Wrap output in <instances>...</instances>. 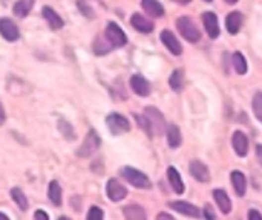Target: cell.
Here are the masks:
<instances>
[{"label": "cell", "instance_id": "cell-1", "mask_svg": "<svg viewBox=\"0 0 262 220\" xmlns=\"http://www.w3.org/2000/svg\"><path fill=\"white\" fill-rule=\"evenodd\" d=\"M144 119L147 122V133L149 135H161L166 128V119L160 110L155 107L144 109Z\"/></svg>", "mask_w": 262, "mask_h": 220}, {"label": "cell", "instance_id": "cell-2", "mask_svg": "<svg viewBox=\"0 0 262 220\" xmlns=\"http://www.w3.org/2000/svg\"><path fill=\"white\" fill-rule=\"evenodd\" d=\"M177 26L180 34L184 37V39L190 43H196L201 39V32L196 28V25L194 23V20L189 17H180L177 20Z\"/></svg>", "mask_w": 262, "mask_h": 220}, {"label": "cell", "instance_id": "cell-3", "mask_svg": "<svg viewBox=\"0 0 262 220\" xmlns=\"http://www.w3.org/2000/svg\"><path fill=\"white\" fill-rule=\"evenodd\" d=\"M121 176H123L129 183H132L135 188H143V190L150 188V180H149V177H147L144 173H141L139 170H136V168L125 167L123 170H121Z\"/></svg>", "mask_w": 262, "mask_h": 220}, {"label": "cell", "instance_id": "cell-4", "mask_svg": "<svg viewBox=\"0 0 262 220\" xmlns=\"http://www.w3.org/2000/svg\"><path fill=\"white\" fill-rule=\"evenodd\" d=\"M104 37H106L108 43L114 48H121V46H125L128 43V37L125 34V31L114 22L108 23L106 31H104Z\"/></svg>", "mask_w": 262, "mask_h": 220}, {"label": "cell", "instance_id": "cell-5", "mask_svg": "<svg viewBox=\"0 0 262 220\" xmlns=\"http://www.w3.org/2000/svg\"><path fill=\"white\" fill-rule=\"evenodd\" d=\"M100 144H101L100 136L97 135L95 130H91L89 133L86 135V138H84L81 147L78 149L77 155H78L80 158H87V156H91L92 153H95V152L98 150Z\"/></svg>", "mask_w": 262, "mask_h": 220}, {"label": "cell", "instance_id": "cell-6", "mask_svg": "<svg viewBox=\"0 0 262 220\" xmlns=\"http://www.w3.org/2000/svg\"><path fill=\"white\" fill-rule=\"evenodd\" d=\"M108 127L109 130L112 132V135H121V133H126L131 130V122L126 116L120 115V113H111L106 118Z\"/></svg>", "mask_w": 262, "mask_h": 220}, {"label": "cell", "instance_id": "cell-7", "mask_svg": "<svg viewBox=\"0 0 262 220\" xmlns=\"http://www.w3.org/2000/svg\"><path fill=\"white\" fill-rule=\"evenodd\" d=\"M0 34L6 42H17L20 37V31L11 18H0Z\"/></svg>", "mask_w": 262, "mask_h": 220}, {"label": "cell", "instance_id": "cell-8", "mask_svg": "<svg viewBox=\"0 0 262 220\" xmlns=\"http://www.w3.org/2000/svg\"><path fill=\"white\" fill-rule=\"evenodd\" d=\"M106 194L112 202H120L128 196V188L117 179H109L106 183Z\"/></svg>", "mask_w": 262, "mask_h": 220}, {"label": "cell", "instance_id": "cell-9", "mask_svg": "<svg viewBox=\"0 0 262 220\" xmlns=\"http://www.w3.org/2000/svg\"><path fill=\"white\" fill-rule=\"evenodd\" d=\"M169 207L172 210H175L180 214H184L187 217H194V219H199L202 216V213L199 211V208H196L195 205L189 204V202H183V200H175V202H170Z\"/></svg>", "mask_w": 262, "mask_h": 220}, {"label": "cell", "instance_id": "cell-10", "mask_svg": "<svg viewBox=\"0 0 262 220\" xmlns=\"http://www.w3.org/2000/svg\"><path fill=\"white\" fill-rule=\"evenodd\" d=\"M161 42H163V45L170 51V54H173V55H181V54H183V46H181V43L178 42L177 37L173 35L172 31L166 29V31L161 32Z\"/></svg>", "mask_w": 262, "mask_h": 220}, {"label": "cell", "instance_id": "cell-11", "mask_svg": "<svg viewBox=\"0 0 262 220\" xmlns=\"http://www.w3.org/2000/svg\"><path fill=\"white\" fill-rule=\"evenodd\" d=\"M202 22H204V28L208 34V37L210 39H216V37L219 35V25H218V17L210 12V11H207L202 14Z\"/></svg>", "mask_w": 262, "mask_h": 220}, {"label": "cell", "instance_id": "cell-12", "mask_svg": "<svg viewBox=\"0 0 262 220\" xmlns=\"http://www.w3.org/2000/svg\"><path fill=\"white\" fill-rule=\"evenodd\" d=\"M190 174L194 176L198 182H208L210 180V173H208V168L201 162V161H192L190 165Z\"/></svg>", "mask_w": 262, "mask_h": 220}, {"label": "cell", "instance_id": "cell-13", "mask_svg": "<svg viewBox=\"0 0 262 220\" xmlns=\"http://www.w3.org/2000/svg\"><path fill=\"white\" fill-rule=\"evenodd\" d=\"M131 87L139 97H147L150 94V83L141 75H132L131 77Z\"/></svg>", "mask_w": 262, "mask_h": 220}, {"label": "cell", "instance_id": "cell-14", "mask_svg": "<svg viewBox=\"0 0 262 220\" xmlns=\"http://www.w3.org/2000/svg\"><path fill=\"white\" fill-rule=\"evenodd\" d=\"M232 144H233V149H235L238 156H246L247 155V152H249V141H247V136L244 135L242 132H235L233 133Z\"/></svg>", "mask_w": 262, "mask_h": 220}, {"label": "cell", "instance_id": "cell-15", "mask_svg": "<svg viewBox=\"0 0 262 220\" xmlns=\"http://www.w3.org/2000/svg\"><path fill=\"white\" fill-rule=\"evenodd\" d=\"M131 25L138 32H143V34H149V32L153 31V23L150 20H147L146 17H143L141 14H133L131 17Z\"/></svg>", "mask_w": 262, "mask_h": 220}, {"label": "cell", "instance_id": "cell-16", "mask_svg": "<svg viewBox=\"0 0 262 220\" xmlns=\"http://www.w3.org/2000/svg\"><path fill=\"white\" fill-rule=\"evenodd\" d=\"M42 12H43V17L46 18V22L49 23V26L52 29H62L63 28V25H65L63 18L54 9H52L51 6H43Z\"/></svg>", "mask_w": 262, "mask_h": 220}, {"label": "cell", "instance_id": "cell-17", "mask_svg": "<svg viewBox=\"0 0 262 220\" xmlns=\"http://www.w3.org/2000/svg\"><path fill=\"white\" fill-rule=\"evenodd\" d=\"M213 197L218 204V208L222 211V214H229L232 211V200L224 190H215Z\"/></svg>", "mask_w": 262, "mask_h": 220}, {"label": "cell", "instance_id": "cell-18", "mask_svg": "<svg viewBox=\"0 0 262 220\" xmlns=\"http://www.w3.org/2000/svg\"><path fill=\"white\" fill-rule=\"evenodd\" d=\"M141 6L150 17L160 18L164 15V8L158 0H141Z\"/></svg>", "mask_w": 262, "mask_h": 220}, {"label": "cell", "instance_id": "cell-19", "mask_svg": "<svg viewBox=\"0 0 262 220\" xmlns=\"http://www.w3.org/2000/svg\"><path fill=\"white\" fill-rule=\"evenodd\" d=\"M167 177H169L170 187L173 188V191L177 194H183L184 193V183H183V179H181L180 173L177 171V168L169 167L167 168Z\"/></svg>", "mask_w": 262, "mask_h": 220}, {"label": "cell", "instance_id": "cell-20", "mask_svg": "<svg viewBox=\"0 0 262 220\" xmlns=\"http://www.w3.org/2000/svg\"><path fill=\"white\" fill-rule=\"evenodd\" d=\"M225 26H227V31L230 34H238L241 26H242V15L239 11H233L227 15L225 18Z\"/></svg>", "mask_w": 262, "mask_h": 220}, {"label": "cell", "instance_id": "cell-21", "mask_svg": "<svg viewBox=\"0 0 262 220\" xmlns=\"http://www.w3.org/2000/svg\"><path fill=\"white\" fill-rule=\"evenodd\" d=\"M232 183H233V188H235V193L242 197L246 194V190H247V179L244 176V173L241 171H233L232 173Z\"/></svg>", "mask_w": 262, "mask_h": 220}, {"label": "cell", "instance_id": "cell-22", "mask_svg": "<svg viewBox=\"0 0 262 220\" xmlns=\"http://www.w3.org/2000/svg\"><path fill=\"white\" fill-rule=\"evenodd\" d=\"M167 142H169L170 149H178L181 145V132L177 125L170 124L167 127Z\"/></svg>", "mask_w": 262, "mask_h": 220}, {"label": "cell", "instance_id": "cell-23", "mask_svg": "<svg viewBox=\"0 0 262 220\" xmlns=\"http://www.w3.org/2000/svg\"><path fill=\"white\" fill-rule=\"evenodd\" d=\"M48 197H49V200H51L56 207H60V205H62V188H60V185H59L57 180H52V182L49 183Z\"/></svg>", "mask_w": 262, "mask_h": 220}, {"label": "cell", "instance_id": "cell-24", "mask_svg": "<svg viewBox=\"0 0 262 220\" xmlns=\"http://www.w3.org/2000/svg\"><path fill=\"white\" fill-rule=\"evenodd\" d=\"M32 6H34V0H17L14 5V14L17 17L23 18L31 12Z\"/></svg>", "mask_w": 262, "mask_h": 220}, {"label": "cell", "instance_id": "cell-25", "mask_svg": "<svg viewBox=\"0 0 262 220\" xmlns=\"http://www.w3.org/2000/svg\"><path fill=\"white\" fill-rule=\"evenodd\" d=\"M123 214L129 220H143V219H146V213L139 205H128L123 210Z\"/></svg>", "mask_w": 262, "mask_h": 220}, {"label": "cell", "instance_id": "cell-26", "mask_svg": "<svg viewBox=\"0 0 262 220\" xmlns=\"http://www.w3.org/2000/svg\"><path fill=\"white\" fill-rule=\"evenodd\" d=\"M11 197H12V200L15 202L17 207H19L22 211H26L29 208V202H28L25 193L20 188H12L11 190Z\"/></svg>", "mask_w": 262, "mask_h": 220}, {"label": "cell", "instance_id": "cell-27", "mask_svg": "<svg viewBox=\"0 0 262 220\" xmlns=\"http://www.w3.org/2000/svg\"><path fill=\"white\" fill-rule=\"evenodd\" d=\"M169 84H170V89L175 90V92H181L183 90V84H184V75H183V70L177 69L173 70V73L169 78Z\"/></svg>", "mask_w": 262, "mask_h": 220}, {"label": "cell", "instance_id": "cell-28", "mask_svg": "<svg viewBox=\"0 0 262 220\" xmlns=\"http://www.w3.org/2000/svg\"><path fill=\"white\" fill-rule=\"evenodd\" d=\"M233 66H235V70L239 73V75H244V73L247 72V61H246V58H244V55L241 52L233 54Z\"/></svg>", "mask_w": 262, "mask_h": 220}, {"label": "cell", "instance_id": "cell-29", "mask_svg": "<svg viewBox=\"0 0 262 220\" xmlns=\"http://www.w3.org/2000/svg\"><path fill=\"white\" fill-rule=\"evenodd\" d=\"M252 106H253L255 116H256L259 121H262V92H258V94L255 95Z\"/></svg>", "mask_w": 262, "mask_h": 220}, {"label": "cell", "instance_id": "cell-30", "mask_svg": "<svg viewBox=\"0 0 262 220\" xmlns=\"http://www.w3.org/2000/svg\"><path fill=\"white\" fill-rule=\"evenodd\" d=\"M60 130H62V135L66 136V139H75V133H74V128L69 125V122L66 121H60Z\"/></svg>", "mask_w": 262, "mask_h": 220}, {"label": "cell", "instance_id": "cell-31", "mask_svg": "<svg viewBox=\"0 0 262 220\" xmlns=\"http://www.w3.org/2000/svg\"><path fill=\"white\" fill-rule=\"evenodd\" d=\"M78 8L81 9V14L86 15V17L92 18V17L95 15V14H94V9L86 3V0H78Z\"/></svg>", "mask_w": 262, "mask_h": 220}, {"label": "cell", "instance_id": "cell-32", "mask_svg": "<svg viewBox=\"0 0 262 220\" xmlns=\"http://www.w3.org/2000/svg\"><path fill=\"white\" fill-rule=\"evenodd\" d=\"M86 217L89 220H101L104 217V213L98 207H91V210H89V213H87Z\"/></svg>", "mask_w": 262, "mask_h": 220}, {"label": "cell", "instance_id": "cell-33", "mask_svg": "<svg viewBox=\"0 0 262 220\" xmlns=\"http://www.w3.org/2000/svg\"><path fill=\"white\" fill-rule=\"evenodd\" d=\"M247 216H249V219H250V220H252V219H256V220H261V219H262V214H261V213H258L256 210H250Z\"/></svg>", "mask_w": 262, "mask_h": 220}, {"label": "cell", "instance_id": "cell-34", "mask_svg": "<svg viewBox=\"0 0 262 220\" xmlns=\"http://www.w3.org/2000/svg\"><path fill=\"white\" fill-rule=\"evenodd\" d=\"M6 119V115H5V109L2 106V103H0V125H2Z\"/></svg>", "mask_w": 262, "mask_h": 220}, {"label": "cell", "instance_id": "cell-35", "mask_svg": "<svg viewBox=\"0 0 262 220\" xmlns=\"http://www.w3.org/2000/svg\"><path fill=\"white\" fill-rule=\"evenodd\" d=\"M204 216L207 217V219H215L216 216H215V213H212V210H210V207H205V213H204Z\"/></svg>", "mask_w": 262, "mask_h": 220}, {"label": "cell", "instance_id": "cell-36", "mask_svg": "<svg viewBox=\"0 0 262 220\" xmlns=\"http://www.w3.org/2000/svg\"><path fill=\"white\" fill-rule=\"evenodd\" d=\"M34 217H36V219H45V220H48V219H49V216H48L46 213H43V211H36V214H34Z\"/></svg>", "mask_w": 262, "mask_h": 220}, {"label": "cell", "instance_id": "cell-37", "mask_svg": "<svg viewBox=\"0 0 262 220\" xmlns=\"http://www.w3.org/2000/svg\"><path fill=\"white\" fill-rule=\"evenodd\" d=\"M256 156H258V159H259V164L262 165V145H261V144L256 147Z\"/></svg>", "mask_w": 262, "mask_h": 220}, {"label": "cell", "instance_id": "cell-38", "mask_svg": "<svg viewBox=\"0 0 262 220\" xmlns=\"http://www.w3.org/2000/svg\"><path fill=\"white\" fill-rule=\"evenodd\" d=\"M156 219H169V220H173V217L170 216V214H167V213H161V214H158V216H156Z\"/></svg>", "mask_w": 262, "mask_h": 220}, {"label": "cell", "instance_id": "cell-39", "mask_svg": "<svg viewBox=\"0 0 262 220\" xmlns=\"http://www.w3.org/2000/svg\"><path fill=\"white\" fill-rule=\"evenodd\" d=\"M177 3H180V5H187V3H190L192 0H175Z\"/></svg>", "mask_w": 262, "mask_h": 220}, {"label": "cell", "instance_id": "cell-40", "mask_svg": "<svg viewBox=\"0 0 262 220\" xmlns=\"http://www.w3.org/2000/svg\"><path fill=\"white\" fill-rule=\"evenodd\" d=\"M225 2L229 3V5H235V3L238 2V0H225Z\"/></svg>", "mask_w": 262, "mask_h": 220}, {"label": "cell", "instance_id": "cell-41", "mask_svg": "<svg viewBox=\"0 0 262 220\" xmlns=\"http://www.w3.org/2000/svg\"><path fill=\"white\" fill-rule=\"evenodd\" d=\"M0 219H5V220H8V216H6V214H3V213H0Z\"/></svg>", "mask_w": 262, "mask_h": 220}, {"label": "cell", "instance_id": "cell-42", "mask_svg": "<svg viewBox=\"0 0 262 220\" xmlns=\"http://www.w3.org/2000/svg\"><path fill=\"white\" fill-rule=\"evenodd\" d=\"M205 2H212V0H205Z\"/></svg>", "mask_w": 262, "mask_h": 220}]
</instances>
